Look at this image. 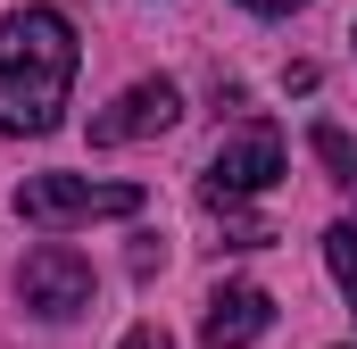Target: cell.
Returning <instances> with one entry per match:
<instances>
[{
	"label": "cell",
	"mask_w": 357,
	"mask_h": 349,
	"mask_svg": "<svg viewBox=\"0 0 357 349\" xmlns=\"http://www.w3.org/2000/svg\"><path fill=\"white\" fill-rule=\"evenodd\" d=\"M17 299H25L42 325L84 316V308H91V258H84V250H67V242L25 250V266H17Z\"/></svg>",
	"instance_id": "4"
},
{
	"label": "cell",
	"mask_w": 357,
	"mask_h": 349,
	"mask_svg": "<svg viewBox=\"0 0 357 349\" xmlns=\"http://www.w3.org/2000/svg\"><path fill=\"white\" fill-rule=\"evenodd\" d=\"M142 208H150L142 183H91V174H25L17 183V216L42 225V233L100 225V216H142Z\"/></svg>",
	"instance_id": "2"
},
{
	"label": "cell",
	"mask_w": 357,
	"mask_h": 349,
	"mask_svg": "<svg viewBox=\"0 0 357 349\" xmlns=\"http://www.w3.org/2000/svg\"><path fill=\"white\" fill-rule=\"evenodd\" d=\"M274 325V299L258 283H225L216 299H208V316H199V341L208 349H250L258 333Z\"/></svg>",
	"instance_id": "6"
},
{
	"label": "cell",
	"mask_w": 357,
	"mask_h": 349,
	"mask_svg": "<svg viewBox=\"0 0 357 349\" xmlns=\"http://www.w3.org/2000/svg\"><path fill=\"white\" fill-rule=\"evenodd\" d=\"M316 158H324V167H333V183L357 200V142L341 133V125H316Z\"/></svg>",
	"instance_id": "8"
},
{
	"label": "cell",
	"mask_w": 357,
	"mask_h": 349,
	"mask_svg": "<svg viewBox=\"0 0 357 349\" xmlns=\"http://www.w3.org/2000/svg\"><path fill=\"white\" fill-rule=\"evenodd\" d=\"M183 125V91L167 75H150V84H125L100 117H91V142L100 150H125V142H158V133H175Z\"/></svg>",
	"instance_id": "5"
},
{
	"label": "cell",
	"mask_w": 357,
	"mask_h": 349,
	"mask_svg": "<svg viewBox=\"0 0 357 349\" xmlns=\"http://www.w3.org/2000/svg\"><path fill=\"white\" fill-rule=\"evenodd\" d=\"M241 8H258V17H291V8H307V0H241Z\"/></svg>",
	"instance_id": "10"
},
{
	"label": "cell",
	"mask_w": 357,
	"mask_h": 349,
	"mask_svg": "<svg viewBox=\"0 0 357 349\" xmlns=\"http://www.w3.org/2000/svg\"><path fill=\"white\" fill-rule=\"evenodd\" d=\"M75 25L59 8H8L0 17V133H50L75 91Z\"/></svg>",
	"instance_id": "1"
},
{
	"label": "cell",
	"mask_w": 357,
	"mask_h": 349,
	"mask_svg": "<svg viewBox=\"0 0 357 349\" xmlns=\"http://www.w3.org/2000/svg\"><path fill=\"white\" fill-rule=\"evenodd\" d=\"M324 266H333V283H341V299H349V316H357V225H333L324 233Z\"/></svg>",
	"instance_id": "7"
},
{
	"label": "cell",
	"mask_w": 357,
	"mask_h": 349,
	"mask_svg": "<svg viewBox=\"0 0 357 349\" xmlns=\"http://www.w3.org/2000/svg\"><path fill=\"white\" fill-rule=\"evenodd\" d=\"M282 133L274 125H241V133H225L216 142V158H208V174H199V200H258V191H274L282 183Z\"/></svg>",
	"instance_id": "3"
},
{
	"label": "cell",
	"mask_w": 357,
	"mask_h": 349,
	"mask_svg": "<svg viewBox=\"0 0 357 349\" xmlns=\"http://www.w3.org/2000/svg\"><path fill=\"white\" fill-rule=\"evenodd\" d=\"M116 349H175V341H167V325H133Z\"/></svg>",
	"instance_id": "9"
}]
</instances>
